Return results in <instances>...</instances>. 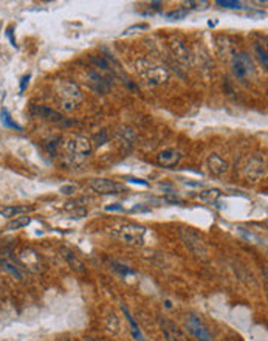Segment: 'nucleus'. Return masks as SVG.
<instances>
[{
  "mask_svg": "<svg viewBox=\"0 0 268 341\" xmlns=\"http://www.w3.org/2000/svg\"><path fill=\"white\" fill-rule=\"evenodd\" d=\"M30 222H31V217H28V216H17V217H14L11 222H8L7 230H8V231L21 230V228H24V226L30 225Z\"/></svg>",
  "mask_w": 268,
  "mask_h": 341,
  "instance_id": "nucleus-18",
  "label": "nucleus"
},
{
  "mask_svg": "<svg viewBox=\"0 0 268 341\" xmlns=\"http://www.w3.org/2000/svg\"><path fill=\"white\" fill-rule=\"evenodd\" d=\"M231 65H233V73H234V76L237 79H245V78H248L254 71L253 61H251V58L246 53L236 54Z\"/></svg>",
  "mask_w": 268,
  "mask_h": 341,
  "instance_id": "nucleus-8",
  "label": "nucleus"
},
{
  "mask_svg": "<svg viewBox=\"0 0 268 341\" xmlns=\"http://www.w3.org/2000/svg\"><path fill=\"white\" fill-rule=\"evenodd\" d=\"M90 188L98 194H120L124 191V188L109 179H93L90 182Z\"/></svg>",
  "mask_w": 268,
  "mask_h": 341,
  "instance_id": "nucleus-10",
  "label": "nucleus"
},
{
  "mask_svg": "<svg viewBox=\"0 0 268 341\" xmlns=\"http://www.w3.org/2000/svg\"><path fill=\"white\" fill-rule=\"evenodd\" d=\"M178 234H180L182 242L185 243V247L200 259H208V247L203 240V237L196 233L193 228H180L178 230Z\"/></svg>",
  "mask_w": 268,
  "mask_h": 341,
  "instance_id": "nucleus-4",
  "label": "nucleus"
},
{
  "mask_svg": "<svg viewBox=\"0 0 268 341\" xmlns=\"http://www.w3.org/2000/svg\"><path fill=\"white\" fill-rule=\"evenodd\" d=\"M158 324H160V329H161L166 341H189V338L183 332V329L178 327L174 321L160 316L158 318Z\"/></svg>",
  "mask_w": 268,
  "mask_h": 341,
  "instance_id": "nucleus-7",
  "label": "nucleus"
},
{
  "mask_svg": "<svg viewBox=\"0 0 268 341\" xmlns=\"http://www.w3.org/2000/svg\"><path fill=\"white\" fill-rule=\"evenodd\" d=\"M61 341H78L74 336H71V335H64L62 338H61Z\"/></svg>",
  "mask_w": 268,
  "mask_h": 341,
  "instance_id": "nucleus-35",
  "label": "nucleus"
},
{
  "mask_svg": "<svg viewBox=\"0 0 268 341\" xmlns=\"http://www.w3.org/2000/svg\"><path fill=\"white\" fill-rule=\"evenodd\" d=\"M30 74H27V76H24L22 79H21V92L24 93L25 92V89H27V85H28V81H30Z\"/></svg>",
  "mask_w": 268,
  "mask_h": 341,
  "instance_id": "nucleus-30",
  "label": "nucleus"
},
{
  "mask_svg": "<svg viewBox=\"0 0 268 341\" xmlns=\"http://www.w3.org/2000/svg\"><path fill=\"white\" fill-rule=\"evenodd\" d=\"M92 62H93L98 68H101V70H104V71H113V68L110 67V64H109L104 58H101V56H92Z\"/></svg>",
  "mask_w": 268,
  "mask_h": 341,
  "instance_id": "nucleus-23",
  "label": "nucleus"
},
{
  "mask_svg": "<svg viewBox=\"0 0 268 341\" xmlns=\"http://www.w3.org/2000/svg\"><path fill=\"white\" fill-rule=\"evenodd\" d=\"M33 211V208L30 206H4L0 208V214H2L4 217H8V219H13V217H17L19 214H24V213H30Z\"/></svg>",
  "mask_w": 268,
  "mask_h": 341,
  "instance_id": "nucleus-17",
  "label": "nucleus"
},
{
  "mask_svg": "<svg viewBox=\"0 0 268 341\" xmlns=\"http://www.w3.org/2000/svg\"><path fill=\"white\" fill-rule=\"evenodd\" d=\"M135 65H137V71L147 84L161 85L169 79V71L164 67H160L154 62H149L146 59H138Z\"/></svg>",
  "mask_w": 268,
  "mask_h": 341,
  "instance_id": "nucleus-2",
  "label": "nucleus"
},
{
  "mask_svg": "<svg viewBox=\"0 0 268 341\" xmlns=\"http://www.w3.org/2000/svg\"><path fill=\"white\" fill-rule=\"evenodd\" d=\"M188 13H189V11H186L185 8H180V10H177V11H172V13L166 14V17H167V19H175V21H178V19H185Z\"/></svg>",
  "mask_w": 268,
  "mask_h": 341,
  "instance_id": "nucleus-28",
  "label": "nucleus"
},
{
  "mask_svg": "<svg viewBox=\"0 0 268 341\" xmlns=\"http://www.w3.org/2000/svg\"><path fill=\"white\" fill-rule=\"evenodd\" d=\"M112 233H113L115 237H118L120 240H123L129 245H141L144 242L146 228L138 225V223L123 222V223L115 225Z\"/></svg>",
  "mask_w": 268,
  "mask_h": 341,
  "instance_id": "nucleus-3",
  "label": "nucleus"
},
{
  "mask_svg": "<svg viewBox=\"0 0 268 341\" xmlns=\"http://www.w3.org/2000/svg\"><path fill=\"white\" fill-rule=\"evenodd\" d=\"M169 47H170V50H172V54H174V58L175 59H178L180 62H183V64H186L188 62V59H189V53H188V48L182 44V42H178V41H172L170 44H169Z\"/></svg>",
  "mask_w": 268,
  "mask_h": 341,
  "instance_id": "nucleus-16",
  "label": "nucleus"
},
{
  "mask_svg": "<svg viewBox=\"0 0 268 341\" xmlns=\"http://www.w3.org/2000/svg\"><path fill=\"white\" fill-rule=\"evenodd\" d=\"M147 28H149L147 24H137V25L129 27L121 36H130V34H135V33H138V31H141V30H147Z\"/></svg>",
  "mask_w": 268,
  "mask_h": 341,
  "instance_id": "nucleus-26",
  "label": "nucleus"
},
{
  "mask_svg": "<svg viewBox=\"0 0 268 341\" xmlns=\"http://www.w3.org/2000/svg\"><path fill=\"white\" fill-rule=\"evenodd\" d=\"M245 177L251 182H259L265 176V161L259 157H253L248 160L245 166Z\"/></svg>",
  "mask_w": 268,
  "mask_h": 341,
  "instance_id": "nucleus-9",
  "label": "nucleus"
},
{
  "mask_svg": "<svg viewBox=\"0 0 268 341\" xmlns=\"http://www.w3.org/2000/svg\"><path fill=\"white\" fill-rule=\"evenodd\" d=\"M0 262H2L4 269H5V270H8V272H10V273H11L13 276H16L17 279H22V273H21V272L17 270V267H16V266L10 264V262H7V261H0Z\"/></svg>",
  "mask_w": 268,
  "mask_h": 341,
  "instance_id": "nucleus-27",
  "label": "nucleus"
},
{
  "mask_svg": "<svg viewBox=\"0 0 268 341\" xmlns=\"http://www.w3.org/2000/svg\"><path fill=\"white\" fill-rule=\"evenodd\" d=\"M127 182H132V183H138V185L147 186V182H144V180H141V179H132V177H127Z\"/></svg>",
  "mask_w": 268,
  "mask_h": 341,
  "instance_id": "nucleus-32",
  "label": "nucleus"
},
{
  "mask_svg": "<svg viewBox=\"0 0 268 341\" xmlns=\"http://www.w3.org/2000/svg\"><path fill=\"white\" fill-rule=\"evenodd\" d=\"M58 98L65 112L74 110L82 101V92L71 81H61L58 85Z\"/></svg>",
  "mask_w": 268,
  "mask_h": 341,
  "instance_id": "nucleus-1",
  "label": "nucleus"
},
{
  "mask_svg": "<svg viewBox=\"0 0 268 341\" xmlns=\"http://www.w3.org/2000/svg\"><path fill=\"white\" fill-rule=\"evenodd\" d=\"M65 149L71 157L85 158L92 154V141L85 137H73L65 143Z\"/></svg>",
  "mask_w": 268,
  "mask_h": 341,
  "instance_id": "nucleus-6",
  "label": "nucleus"
},
{
  "mask_svg": "<svg viewBox=\"0 0 268 341\" xmlns=\"http://www.w3.org/2000/svg\"><path fill=\"white\" fill-rule=\"evenodd\" d=\"M106 210H107V211H124V210H123V206H121V205H118V203H115L113 206H107Z\"/></svg>",
  "mask_w": 268,
  "mask_h": 341,
  "instance_id": "nucleus-34",
  "label": "nucleus"
},
{
  "mask_svg": "<svg viewBox=\"0 0 268 341\" xmlns=\"http://www.w3.org/2000/svg\"><path fill=\"white\" fill-rule=\"evenodd\" d=\"M124 313H126V318H127V321H129V324H130V333H132V336L137 339V341H143L144 339V336H143V333H141V330H140V327H138V324L135 323V319L130 316V313L124 309Z\"/></svg>",
  "mask_w": 268,
  "mask_h": 341,
  "instance_id": "nucleus-20",
  "label": "nucleus"
},
{
  "mask_svg": "<svg viewBox=\"0 0 268 341\" xmlns=\"http://www.w3.org/2000/svg\"><path fill=\"white\" fill-rule=\"evenodd\" d=\"M208 5H209V2H206V0H202V2H196V0H188V2H185V10H186V11H189V10L205 11V10H208Z\"/></svg>",
  "mask_w": 268,
  "mask_h": 341,
  "instance_id": "nucleus-21",
  "label": "nucleus"
},
{
  "mask_svg": "<svg viewBox=\"0 0 268 341\" xmlns=\"http://www.w3.org/2000/svg\"><path fill=\"white\" fill-rule=\"evenodd\" d=\"M217 5H220L222 8H229V10H242V4L236 2V0H217Z\"/></svg>",
  "mask_w": 268,
  "mask_h": 341,
  "instance_id": "nucleus-24",
  "label": "nucleus"
},
{
  "mask_svg": "<svg viewBox=\"0 0 268 341\" xmlns=\"http://www.w3.org/2000/svg\"><path fill=\"white\" fill-rule=\"evenodd\" d=\"M112 269H113L115 272H118L120 275H123V276H129V275H133V270H132V269H129L127 266L118 264V262H112Z\"/></svg>",
  "mask_w": 268,
  "mask_h": 341,
  "instance_id": "nucleus-25",
  "label": "nucleus"
},
{
  "mask_svg": "<svg viewBox=\"0 0 268 341\" xmlns=\"http://www.w3.org/2000/svg\"><path fill=\"white\" fill-rule=\"evenodd\" d=\"M208 167H209V170L214 174V176H223V174H226L228 173V167H229V164H228V161H225L220 155H217V154H211L209 157H208Z\"/></svg>",
  "mask_w": 268,
  "mask_h": 341,
  "instance_id": "nucleus-14",
  "label": "nucleus"
},
{
  "mask_svg": "<svg viewBox=\"0 0 268 341\" xmlns=\"http://www.w3.org/2000/svg\"><path fill=\"white\" fill-rule=\"evenodd\" d=\"M19 258H21V262H22V264L25 266V269H28V270L39 272L41 267H42V262H41L39 254H37L34 250H31V248H25V250H22L21 254H19Z\"/></svg>",
  "mask_w": 268,
  "mask_h": 341,
  "instance_id": "nucleus-11",
  "label": "nucleus"
},
{
  "mask_svg": "<svg viewBox=\"0 0 268 341\" xmlns=\"http://www.w3.org/2000/svg\"><path fill=\"white\" fill-rule=\"evenodd\" d=\"M254 50H256V53L259 54V59H260V62L263 64V68H266L268 67V59H266V51L260 47V45H256L254 47Z\"/></svg>",
  "mask_w": 268,
  "mask_h": 341,
  "instance_id": "nucleus-29",
  "label": "nucleus"
},
{
  "mask_svg": "<svg viewBox=\"0 0 268 341\" xmlns=\"http://www.w3.org/2000/svg\"><path fill=\"white\" fill-rule=\"evenodd\" d=\"M182 160V154L178 152L177 149H164L163 152H160L157 155V163L163 167H175Z\"/></svg>",
  "mask_w": 268,
  "mask_h": 341,
  "instance_id": "nucleus-12",
  "label": "nucleus"
},
{
  "mask_svg": "<svg viewBox=\"0 0 268 341\" xmlns=\"http://www.w3.org/2000/svg\"><path fill=\"white\" fill-rule=\"evenodd\" d=\"M0 121H2V124L8 129H16V130H22V126H19L10 115V112L7 109H2V112H0Z\"/></svg>",
  "mask_w": 268,
  "mask_h": 341,
  "instance_id": "nucleus-19",
  "label": "nucleus"
},
{
  "mask_svg": "<svg viewBox=\"0 0 268 341\" xmlns=\"http://www.w3.org/2000/svg\"><path fill=\"white\" fill-rule=\"evenodd\" d=\"M7 36L10 37V41H11V45L13 47H17V44H16V39H14V36H13V28L10 27L8 28V31H7Z\"/></svg>",
  "mask_w": 268,
  "mask_h": 341,
  "instance_id": "nucleus-31",
  "label": "nucleus"
},
{
  "mask_svg": "<svg viewBox=\"0 0 268 341\" xmlns=\"http://www.w3.org/2000/svg\"><path fill=\"white\" fill-rule=\"evenodd\" d=\"M186 330L197 339V341H214L213 333L209 332L208 326L203 323V319L194 313L188 315L186 318Z\"/></svg>",
  "mask_w": 268,
  "mask_h": 341,
  "instance_id": "nucleus-5",
  "label": "nucleus"
},
{
  "mask_svg": "<svg viewBox=\"0 0 268 341\" xmlns=\"http://www.w3.org/2000/svg\"><path fill=\"white\" fill-rule=\"evenodd\" d=\"M61 191H62V194H73L76 191V186H64Z\"/></svg>",
  "mask_w": 268,
  "mask_h": 341,
  "instance_id": "nucleus-33",
  "label": "nucleus"
},
{
  "mask_svg": "<svg viewBox=\"0 0 268 341\" xmlns=\"http://www.w3.org/2000/svg\"><path fill=\"white\" fill-rule=\"evenodd\" d=\"M220 196V191L219 190H208V191H203V193H200L197 197L199 199H202V200H206V202H216V199Z\"/></svg>",
  "mask_w": 268,
  "mask_h": 341,
  "instance_id": "nucleus-22",
  "label": "nucleus"
},
{
  "mask_svg": "<svg viewBox=\"0 0 268 341\" xmlns=\"http://www.w3.org/2000/svg\"><path fill=\"white\" fill-rule=\"evenodd\" d=\"M31 113L37 118H42V120H47V121H51V123H62L64 121L62 113H59L58 110H54L51 107H47V106H33Z\"/></svg>",
  "mask_w": 268,
  "mask_h": 341,
  "instance_id": "nucleus-13",
  "label": "nucleus"
},
{
  "mask_svg": "<svg viewBox=\"0 0 268 341\" xmlns=\"http://www.w3.org/2000/svg\"><path fill=\"white\" fill-rule=\"evenodd\" d=\"M61 254H62V258L65 259V262L68 264V267H71V270H74L78 273H84L85 272L84 262L78 258V256L73 251H70L68 248H61Z\"/></svg>",
  "mask_w": 268,
  "mask_h": 341,
  "instance_id": "nucleus-15",
  "label": "nucleus"
}]
</instances>
